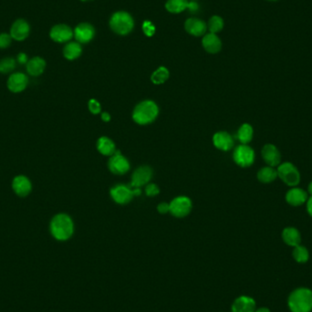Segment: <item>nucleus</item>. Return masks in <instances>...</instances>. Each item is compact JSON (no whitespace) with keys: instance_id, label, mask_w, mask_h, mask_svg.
<instances>
[{"instance_id":"1","label":"nucleus","mask_w":312,"mask_h":312,"mask_svg":"<svg viewBox=\"0 0 312 312\" xmlns=\"http://www.w3.org/2000/svg\"><path fill=\"white\" fill-rule=\"evenodd\" d=\"M72 219L66 214H59L50 222V233L54 239L59 241H66L73 235Z\"/></svg>"},{"instance_id":"2","label":"nucleus","mask_w":312,"mask_h":312,"mask_svg":"<svg viewBox=\"0 0 312 312\" xmlns=\"http://www.w3.org/2000/svg\"><path fill=\"white\" fill-rule=\"evenodd\" d=\"M159 109L153 100H144L135 107L133 113V119L136 123L145 125L153 122L157 118Z\"/></svg>"},{"instance_id":"3","label":"nucleus","mask_w":312,"mask_h":312,"mask_svg":"<svg viewBox=\"0 0 312 312\" xmlns=\"http://www.w3.org/2000/svg\"><path fill=\"white\" fill-rule=\"evenodd\" d=\"M288 306L292 312H311L312 310V291L309 288H298L291 293Z\"/></svg>"},{"instance_id":"4","label":"nucleus","mask_w":312,"mask_h":312,"mask_svg":"<svg viewBox=\"0 0 312 312\" xmlns=\"http://www.w3.org/2000/svg\"><path fill=\"white\" fill-rule=\"evenodd\" d=\"M110 27L113 32L124 36L133 30L134 20L133 17L125 11H118L112 16L110 20Z\"/></svg>"},{"instance_id":"5","label":"nucleus","mask_w":312,"mask_h":312,"mask_svg":"<svg viewBox=\"0 0 312 312\" xmlns=\"http://www.w3.org/2000/svg\"><path fill=\"white\" fill-rule=\"evenodd\" d=\"M278 177L287 186L295 187L300 183V173L299 169L290 162L281 163L278 168Z\"/></svg>"},{"instance_id":"6","label":"nucleus","mask_w":312,"mask_h":312,"mask_svg":"<svg viewBox=\"0 0 312 312\" xmlns=\"http://www.w3.org/2000/svg\"><path fill=\"white\" fill-rule=\"evenodd\" d=\"M234 161L238 166L241 167H248L255 162V152L252 148L247 144H241L236 148L234 152Z\"/></svg>"},{"instance_id":"7","label":"nucleus","mask_w":312,"mask_h":312,"mask_svg":"<svg viewBox=\"0 0 312 312\" xmlns=\"http://www.w3.org/2000/svg\"><path fill=\"white\" fill-rule=\"evenodd\" d=\"M192 202L186 196H178L171 202L170 212L176 217H184L191 212Z\"/></svg>"},{"instance_id":"8","label":"nucleus","mask_w":312,"mask_h":312,"mask_svg":"<svg viewBox=\"0 0 312 312\" xmlns=\"http://www.w3.org/2000/svg\"><path fill=\"white\" fill-rule=\"evenodd\" d=\"M49 37L54 42L67 43L73 38V30L66 24H58L51 27L49 31Z\"/></svg>"},{"instance_id":"9","label":"nucleus","mask_w":312,"mask_h":312,"mask_svg":"<svg viewBox=\"0 0 312 312\" xmlns=\"http://www.w3.org/2000/svg\"><path fill=\"white\" fill-rule=\"evenodd\" d=\"M10 36L16 41H24L27 40L30 34V25L27 20L23 19L14 21L10 27Z\"/></svg>"},{"instance_id":"10","label":"nucleus","mask_w":312,"mask_h":312,"mask_svg":"<svg viewBox=\"0 0 312 312\" xmlns=\"http://www.w3.org/2000/svg\"><path fill=\"white\" fill-rule=\"evenodd\" d=\"M109 168L112 173L123 174L130 170V164L120 151H116L110 158Z\"/></svg>"},{"instance_id":"11","label":"nucleus","mask_w":312,"mask_h":312,"mask_svg":"<svg viewBox=\"0 0 312 312\" xmlns=\"http://www.w3.org/2000/svg\"><path fill=\"white\" fill-rule=\"evenodd\" d=\"M74 38L76 41L80 44H86L91 40H93L95 35V29L93 25L90 23H80L77 27L74 28Z\"/></svg>"},{"instance_id":"12","label":"nucleus","mask_w":312,"mask_h":312,"mask_svg":"<svg viewBox=\"0 0 312 312\" xmlns=\"http://www.w3.org/2000/svg\"><path fill=\"white\" fill-rule=\"evenodd\" d=\"M28 84V79L26 74L22 72L12 73L7 80V88L13 93H20L24 92Z\"/></svg>"},{"instance_id":"13","label":"nucleus","mask_w":312,"mask_h":312,"mask_svg":"<svg viewBox=\"0 0 312 312\" xmlns=\"http://www.w3.org/2000/svg\"><path fill=\"white\" fill-rule=\"evenodd\" d=\"M262 157L266 165L271 167H278L281 164V153L278 147L271 144H267L262 148Z\"/></svg>"},{"instance_id":"14","label":"nucleus","mask_w":312,"mask_h":312,"mask_svg":"<svg viewBox=\"0 0 312 312\" xmlns=\"http://www.w3.org/2000/svg\"><path fill=\"white\" fill-rule=\"evenodd\" d=\"M153 171L148 166H142L138 168L133 174L131 188H140L141 186H145L152 178Z\"/></svg>"},{"instance_id":"15","label":"nucleus","mask_w":312,"mask_h":312,"mask_svg":"<svg viewBox=\"0 0 312 312\" xmlns=\"http://www.w3.org/2000/svg\"><path fill=\"white\" fill-rule=\"evenodd\" d=\"M286 202L291 206H300L304 205L308 201V193L305 190L299 187H291L289 189L285 196Z\"/></svg>"},{"instance_id":"16","label":"nucleus","mask_w":312,"mask_h":312,"mask_svg":"<svg viewBox=\"0 0 312 312\" xmlns=\"http://www.w3.org/2000/svg\"><path fill=\"white\" fill-rule=\"evenodd\" d=\"M14 193L20 197H25L31 193L32 184L25 175H18L12 181Z\"/></svg>"},{"instance_id":"17","label":"nucleus","mask_w":312,"mask_h":312,"mask_svg":"<svg viewBox=\"0 0 312 312\" xmlns=\"http://www.w3.org/2000/svg\"><path fill=\"white\" fill-rule=\"evenodd\" d=\"M111 195L113 199L120 205H124L133 199V189L129 186H117L111 190Z\"/></svg>"},{"instance_id":"18","label":"nucleus","mask_w":312,"mask_h":312,"mask_svg":"<svg viewBox=\"0 0 312 312\" xmlns=\"http://www.w3.org/2000/svg\"><path fill=\"white\" fill-rule=\"evenodd\" d=\"M185 28L190 35L194 37H201L206 35L207 30V24L204 20L191 18L186 20Z\"/></svg>"},{"instance_id":"19","label":"nucleus","mask_w":312,"mask_h":312,"mask_svg":"<svg viewBox=\"0 0 312 312\" xmlns=\"http://www.w3.org/2000/svg\"><path fill=\"white\" fill-rule=\"evenodd\" d=\"M202 44L208 53H217L222 48V42L216 34H206L202 40Z\"/></svg>"},{"instance_id":"20","label":"nucleus","mask_w":312,"mask_h":312,"mask_svg":"<svg viewBox=\"0 0 312 312\" xmlns=\"http://www.w3.org/2000/svg\"><path fill=\"white\" fill-rule=\"evenodd\" d=\"M256 302L255 300L246 296L239 297L236 299L232 306L233 312H255Z\"/></svg>"},{"instance_id":"21","label":"nucleus","mask_w":312,"mask_h":312,"mask_svg":"<svg viewBox=\"0 0 312 312\" xmlns=\"http://www.w3.org/2000/svg\"><path fill=\"white\" fill-rule=\"evenodd\" d=\"M214 145L222 151H228L234 145V140L229 133L226 132L216 133L213 137Z\"/></svg>"},{"instance_id":"22","label":"nucleus","mask_w":312,"mask_h":312,"mask_svg":"<svg viewBox=\"0 0 312 312\" xmlns=\"http://www.w3.org/2000/svg\"><path fill=\"white\" fill-rule=\"evenodd\" d=\"M26 68H27V73L30 76L38 77L44 72L46 69V61L43 58L39 56L33 57L30 60H28Z\"/></svg>"},{"instance_id":"23","label":"nucleus","mask_w":312,"mask_h":312,"mask_svg":"<svg viewBox=\"0 0 312 312\" xmlns=\"http://www.w3.org/2000/svg\"><path fill=\"white\" fill-rule=\"evenodd\" d=\"M282 239L288 246H299L301 241L300 232L293 226L286 227L282 231Z\"/></svg>"},{"instance_id":"24","label":"nucleus","mask_w":312,"mask_h":312,"mask_svg":"<svg viewBox=\"0 0 312 312\" xmlns=\"http://www.w3.org/2000/svg\"><path fill=\"white\" fill-rule=\"evenodd\" d=\"M82 52V48L77 41L68 42L63 48V56L68 60H74L78 59Z\"/></svg>"},{"instance_id":"25","label":"nucleus","mask_w":312,"mask_h":312,"mask_svg":"<svg viewBox=\"0 0 312 312\" xmlns=\"http://www.w3.org/2000/svg\"><path fill=\"white\" fill-rule=\"evenodd\" d=\"M278 178V172L275 167L266 166L261 168L258 173V179L263 184H270Z\"/></svg>"},{"instance_id":"26","label":"nucleus","mask_w":312,"mask_h":312,"mask_svg":"<svg viewBox=\"0 0 312 312\" xmlns=\"http://www.w3.org/2000/svg\"><path fill=\"white\" fill-rule=\"evenodd\" d=\"M97 148L101 154L106 156H112L116 152L114 143L110 138L104 136L100 137V139L98 140Z\"/></svg>"},{"instance_id":"27","label":"nucleus","mask_w":312,"mask_h":312,"mask_svg":"<svg viewBox=\"0 0 312 312\" xmlns=\"http://www.w3.org/2000/svg\"><path fill=\"white\" fill-rule=\"evenodd\" d=\"M189 4L188 0H167L166 8L170 13L179 14L188 9Z\"/></svg>"},{"instance_id":"28","label":"nucleus","mask_w":312,"mask_h":312,"mask_svg":"<svg viewBox=\"0 0 312 312\" xmlns=\"http://www.w3.org/2000/svg\"><path fill=\"white\" fill-rule=\"evenodd\" d=\"M254 130L253 127L248 123L242 124L238 132V139L242 144H248L253 139Z\"/></svg>"},{"instance_id":"29","label":"nucleus","mask_w":312,"mask_h":312,"mask_svg":"<svg viewBox=\"0 0 312 312\" xmlns=\"http://www.w3.org/2000/svg\"><path fill=\"white\" fill-rule=\"evenodd\" d=\"M169 78V71L166 69V67H160L158 68L151 76V80L153 83L159 85L165 83L166 80Z\"/></svg>"},{"instance_id":"30","label":"nucleus","mask_w":312,"mask_h":312,"mask_svg":"<svg viewBox=\"0 0 312 312\" xmlns=\"http://www.w3.org/2000/svg\"><path fill=\"white\" fill-rule=\"evenodd\" d=\"M224 27V20L219 16L212 17L207 24V28L210 33L216 34L220 32Z\"/></svg>"},{"instance_id":"31","label":"nucleus","mask_w":312,"mask_h":312,"mask_svg":"<svg viewBox=\"0 0 312 312\" xmlns=\"http://www.w3.org/2000/svg\"><path fill=\"white\" fill-rule=\"evenodd\" d=\"M17 66V60L11 58L7 57L2 60H0V73L7 74L12 72Z\"/></svg>"},{"instance_id":"32","label":"nucleus","mask_w":312,"mask_h":312,"mask_svg":"<svg viewBox=\"0 0 312 312\" xmlns=\"http://www.w3.org/2000/svg\"><path fill=\"white\" fill-rule=\"evenodd\" d=\"M293 258L299 263H305L309 260L310 254L305 246L299 245V246H294Z\"/></svg>"},{"instance_id":"33","label":"nucleus","mask_w":312,"mask_h":312,"mask_svg":"<svg viewBox=\"0 0 312 312\" xmlns=\"http://www.w3.org/2000/svg\"><path fill=\"white\" fill-rule=\"evenodd\" d=\"M12 38L10 34L0 33V49H5L11 45Z\"/></svg>"},{"instance_id":"34","label":"nucleus","mask_w":312,"mask_h":312,"mask_svg":"<svg viewBox=\"0 0 312 312\" xmlns=\"http://www.w3.org/2000/svg\"><path fill=\"white\" fill-rule=\"evenodd\" d=\"M88 106H89L90 112L93 113V114H99V113H100V111H101L100 102L97 101L96 100H94V99L90 100Z\"/></svg>"},{"instance_id":"35","label":"nucleus","mask_w":312,"mask_h":312,"mask_svg":"<svg viewBox=\"0 0 312 312\" xmlns=\"http://www.w3.org/2000/svg\"><path fill=\"white\" fill-rule=\"evenodd\" d=\"M143 29L147 37H152L155 32V27L150 21H144L143 25Z\"/></svg>"},{"instance_id":"36","label":"nucleus","mask_w":312,"mask_h":312,"mask_svg":"<svg viewBox=\"0 0 312 312\" xmlns=\"http://www.w3.org/2000/svg\"><path fill=\"white\" fill-rule=\"evenodd\" d=\"M145 193L148 196L157 195L160 193L159 188H158V186H155L153 184L147 185L146 188H145Z\"/></svg>"},{"instance_id":"37","label":"nucleus","mask_w":312,"mask_h":312,"mask_svg":"<svg viewBox=\"0 0 312 312\" xmlns=\"http://www.w3.org/2000/svg\"><path fill=\"white\" fill-rule=\"evenodd\" d=\"M27 61H28V58H27V55L24 52H20L18 57H17V62H19L20 64L22 65H27Z\"/></svg>"},{"instance_id":"38","label":"nucleus","mask_w":312,"mask_h":312,"mask_svg":"<svg viewBox=\"0 0 312 312\" xmlns=\"http://www.w3.org/2000/svg\"><path fill=\"white\" fill-rule=\"evenodd\" d=\"M160 214H166V213L170 212V205H168L167 203H161L158 207H157Z\"/></svg>"},{"instance_id":"39","label":"nucleus","mask_w":312,"mask_h":312,"mask_svg":"<svg viewBox=\"0 0 312 312\" xmlns=\"http://www.w3.org/2000/svg\"><path fill=\"white\" fill-rule=\"evenodd\" d=\"M307 210L310 214V216H312V196H311L307 201Z\"/></svg>"},{"instance_id":"40","label":"nucleus","mask_w":312,"mask_h":312,"mask_svg":"<svg viewBox=\"0 0 312 312\" xmlns=\"http://www.w3.org/2000/svg\"><path fill=\"white\" fill-rule=\"evenodd\" d=\"M101 120H103V121H110V120H111V115L109 114L108 113H103L101 114Z\"/></svg>"},{"instance_id":"41","label":"nucleus","mask_w":312,"mask_h":312,"mask_svg":"<svg viewBox=\"0 0 312 312\" xmlns=\"http://www.w3.org/2000/svg\"><path fill=\"white\" fill-rule=\"evenodd\" d=\"M308 193H310L312 196V181L309 184V186H308Z\"/></svg>"},{"instance_id":"42","label":"nucleus","mask_w":312,"mask_h":312,"mask_svg":"<svg viewBox=\"0 0 312 312\" xmlns=\"http://www.w3.org/2000/svg\"><path fill=\"white\" fill-rule=\"evenodd\" d=\"M256 312H270V311L268 309H266V308H260Z\"/></svg>"},{"instance_id":"43","label":"nucleus","mask_w":312,"mask_h":312,"mask_svg":"<svg viewBox=\"0 0 312 312\" xmlns=\"http://www.w3.org/2000/svg\"><path fill=\"white\" fill-rule=\"evenodd\" d=\"M81 1H89V0H81Z\"/></svg>"},{"instance_id":"44","label":"nucleus","mask_w":312,"mask_h":312,"mask_svg":"<svg viewBox=\"0 0 312 312\" xmlns=\"http://www.w3.org/2000/svg\"><path fill=\"white\" fill-rule=\"evenodd\" d=\"M271 1H274V0H271Z\"/></svg>"},{"instance_id":"45","label":"nucleus","mask_w":312,"mask_h":312,"mask_svg":"<svg viewBox=\"0 0 312 312\" xmlns=\"http://www.w3.org/2000/svg\"><path fill=\"white\" fill-rule=\"evenodd\" d=\"M193 1H194V0H193Z\"/></svg>"}]
</instances>
